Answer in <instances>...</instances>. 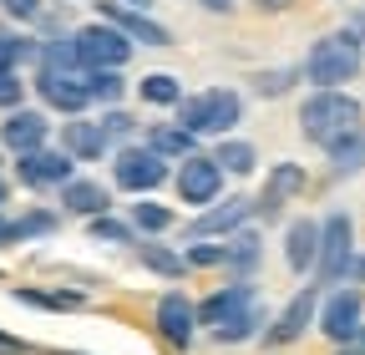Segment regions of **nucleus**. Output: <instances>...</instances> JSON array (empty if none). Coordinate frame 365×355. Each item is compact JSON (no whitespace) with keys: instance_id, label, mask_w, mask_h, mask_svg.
Here are the masks:
<instances>
[{"instance_id":"1","label":"nucleus","mask_w":365,"mask_h":355,"mask_svg":"<svg viewBox=\"0 0 365 355\" xmlns=\"http://www.w3.org/2000/svg\"><path fill=\"white\" fill-rule=\"evenodd\" d=\"M299 132H304L314 148L335 153L340 143L355 138V132H365V107L350 92H314L299 107Z\"/></svg>"},{"instance_id":"2","label":"nucleus","mask_w":365,"mask_h":355,"mask_svg":"<svg viewBox=\"0 0 365 355\" xmlns=\"http://www.w3.org/2000/svg\"><path fill=\"white\" fill-rule=\"evenodd\" d=\"M360 61H365V41L355 31H330L309 46L299 71L304 81H314V92H345V81L360 76Z\"/></svg>"},{"instance_id":"3","label":"nucleus","mask_w":365,"mask_h":355,"mask_svg":"<svg viewBox=\"0 0 365 355\" xmlns=\"http://www.w3.org/2000/svg\"><path fill=\"white\" fill-rule=\"evenodd\" d=\"M239 122H244V97L234 86H208L198 97H182L178 107V127L188 138H228Z\"/></svg>"},{"instance_id":"4","label":"nucleus","mask_w":365,"mask_h":355,"mask_svg":"<svg viewBox=\"0 0 365 355\" xmlns=\"http://www.w3.org/2000/svg\"><path fill=\"white\" fill-rule=\"evenodd\" d=\"M355 264V224L350 213H330L319 224V254H314V279L319 284H340Z\"/></svg>"},{"instance_id":"5","label":"nucleus","mask_w":365,"mask_h":355,"mask_svg":"<svg viewBox=\"0 0 365 355\" xmlns=\"http://www.w3.org/2000/svg\"><path fill=\"white\" fill-rule=\"evenodd\" d=\"M71 41H76V61H81V71H122V66L132 61V41H127L117 26H107V21L71 31Z\"/></svg>"},{"instance_id":"6","label":"nucleus","mask_w":365,"mask_h":355,"mask_svg":"<svg viewBox=\"0 0 365 355\" xmlns=\"http://www.w3.org/2000/svg\"><path fill=\"white\" fill-rule=\"evenodd\" d=\"M112 178H117V188H122V193H153V188H163V183H168V163H163L153 148L127 143V148H117Z\"/></svg>"},{"instance_id":"7","label":"nucleus","mask_w":365,"mask_h":355,"mask_svg":"<svg viewBox=\"0 0 365 355\" xmlns=\"http://www.w3.org/2000/svg\"><path fill=\"white\" fill-rule=\"evenodd\" d=\"M173 188L182 203H193V208H213L218 193H223V168L208 158V153H193V158H182L178 173H173Z\"/></svg>"},{"instance_id":"8","label":"nucleus","mask_w":365,"mask_h":355,"mask_svg":"<svg viewBox=\"0 0 365 355\" xmlns=\"http://www.w3.org/2000/svg\"><path fill=\"white\" fill-rule=\"evenodd\" d=\"M249 309H259V289L249 284V279H234V284H223V289H213L203 304H198V325L213 335V330H223V325H234V320H244Z\"/></svg>"},{"instance_id":"9","label":"nucleus","mask_w":365,"mask_h":355,"mask_svg":"<svg viewBox=\"0 0 365 355\" xmlns=\"http://www.w3.org/2000/svg\"><path fill=\"white\" fill-rule=\"evenodd\" d=\"M71 178H76V163H71L61 148H41V153L16 158V183H26V188H36V193H46V188H66Z\"/></svg>"},{"instance_id":"10","label":"nucleus","mask_w":365,"mask_h":355,"mask_svg":"<svg viewBox=\"0 0 365 355\" xmlns=\"http://www.w3.org/2000/svg\"><path fill=\"white\" fill-rule=\"evenodd\" d=\"M360 309H365L360 289H330L325 299H319V315H314V325L325 330L330 340L350 345V340L360 335Z\"/></svg>"},{"instance_id":"11","label":"nucleus","mask_w":365,"mask_h":355,"mask_svg":"<svg viewBox=\"0 0 365 355\" xmlns=\"http://www.w3.org/2000/svg\"><path fill=\"white\" fill-rule=\"evenodd\" d=\"M97 16H102L107 26H117L127 41H137V46H173V31H168V26H158L148 11L122 6V0H97Z\"/></svg>"},{"instance_id":"12","label":"nucleus","mask_w":365,"mask_h":355,"mask_svg":"<svg viewBox=\"0 0 365 355\" xmlns=\"http://www.w3.org/2000/svg\"><path fill=\"white\" fill-rule=\"evenodd\" d=\"M249 213H254V198H218L213 208H203L193 224H188V239H193V244H203V239L213 244V239H223V234L234 239V234L249 224Z\"/></svg>"},{"instance_id":"13","label":"nucleus","mask_w":365,"mask_h":355,"mask_svg":"<svg viewBox=\"0 0 365 355\" xmlns=\"http://www.w3.org/2000/svg\"><path fill=\"white\" fill-rule=\"evenodd\" d=\"M158 335L173 345V350H188L193 335H198V304L182 294V289H168L158 299Z\"/></svg>"},{"instance_id":"14","label":"nucleus","mask_w":365,"mask_h":355,"mask_svg":"<svg viewBox=\"0 0 365 355\" xmlns=\"http://www.w3.org/2000/svg\"><path fill=\"white\" fill-rule=\"evenodd\" d=\"M46 138H51V122H46V112H31V107H16L6 112V122H0V148L26 158V153H41Z\"/></svg>"},{"instance_id":"15","label":"nucleus","mask_w":365,"mask_h":355,"mask_svg":"<svg viewBox=\"0 0 365 355\" xmlns=\"http://www.w3.org/2000/svg\"><path fill=\"white\" fill-rule=\"evenodd\" d=\"M36 97L51 107V112H61V117H81L91 107L86 81L81 76H61V71H36Z\"/></svg>"},{"instance_id":"16","label":"nucleus","mask_w":365,"mask_h":355,"mask_svg":"<svg viewBox=\"0 0 365 355\" xmlns=\"http://www.w3.org/2000/svg\"><path fill=\"white\" fill-rule=\"evenodd\" d=\"M314 315H319V284H304L284 309H279V320H274V330L264 335L269 345H294L309 325H314Z\"/></svg>"},{"instance_id":"17","label":"nucleus","mask_w":365,"mask_h":355,"mask_svg":"<svg viewBox=\"0 0 365 355\" xmlns=\"http://www.w3.org/2000/svg\"><path fill=\"white\" fill-rule=\"evenodd\" d=\"M107 138H102V127L97 122H81V117H71L66 127H61V153L71 158V163H97V158H107Z\"/></svg>"},{"instance_id":"18","label":"nucleus","mask_w":365,"mask_h":355,"mask_svg":"<svg viewBox=\"0 0 365 355\" xmlns=\"http://www.w3.org/2000/svg\"><path fill=\"white\" fill-rule=\"evenodd\" d=\"M314 254H319V224L314 218H294V224L284 229V264L294 274H309Z\"/></svg>"},{"instance_id":"19","label":"nucleus","mask_w":365,"mask_h":355,"mask_svg":"<svg viewBox=\"0 0 365 355\" xmlns=\"http://www.w3.org/2000/svg\"><path fill=\"white\" fill-rule=\"evenodd\" d=\"M56 193H61V208L76 213V218H86V224H91V218H102V213L112 208L107 188H102V183H91V178H71V183L56 188Z\"/></svg>"},{"instance_id":"20","label":"nucleus","mask_w":365,"mask_h":355,"mask_svg":"<svg viewBox=\"0 0 365 355\" xmlns=\"http://www.w3.org/2000/svg\"><path fill=\"white\" fill-rule=\"evenodd\" d=\"M299 188H304V168H299V163H279V168L269 173L264 193L254 198V208H259V213H279V208H284Z\"/></svg>"},{"instance_id":"21","label":"nucleus","mask_w":365,"mask_h":355,"mask_svg":"<svg viewBox=\"0 0 365 355\" xmlns=\"http://www.w3.org/2000/svg\"><path fill=\"white\" fill-rule=\"evenodd\" d=\"M193 143H198V138H188V132H182L178 122H158V127H148V148H153L163 163H168V158H178V163H182V158H193Z\"/></svg>"},{"instance_id":"22","label":"nucleus","mask_w":365,"mask_h":355,"mask_svg":"<svg viewBox=\"0 0 365 355\" xmlns=\"http://www.w3.org/2000/svg\"><path fill=\"white\" fill-rule=\"evenodd\" d=\"M137 254H143V264H148L153 274H163V279H173V284L188 279V259H182V254H173V249H163V244H153V239L137 244Z\"/></svg>"},{"instance_id":"23","label":"nucleus","mask_w":365,"mask_h":355,"mask_svg":"<svg viewBox=\"0 0 365 355\" xmlns=\"http://www.w3.org/2000/svg\"><path fill=\"white\" fill-rule=\"evenodd\" d=\"M223 173H234V178H249L254 168H259V153H254V143H239V138H223L213 153H208Z\"/></svg>"},{"instance_id":"24","label":"nucleus","mask_w":365,"mask_h":355,"mask_svg":"<svg viewBox=\"0 0 365 355\" xmlns=\"http://www.w3.org/2000/svg\"><path fill=\"white\" fill-rule=\"evenodd\" d=\"M137 92H143V102H148V107H173V112L182 107V81H178L173 71H148Z\"/></svg>"},{"instance_id":"25","label":"nucleus","mask_w":365,"mask_h":355,"mask_svg":"<svg viewBox=\"0 0 365 355\" xmlns=\"http://www.w3.org/2000/svg\"><path fill=\"white\" fill-rule=\"evenodd\" d=\"M36 41L31 36H21V31H11L6 21H0V71H21L26 61H36Z\"/></svg>"},{"instance_id":"26","label":"nucleus","mask_w":365,"mask_h":355,"mask_svg":"<svg viewBox=\"0 0 365 355\" xmlns=\"http://www.w3.org/2000/svg\"><path fill=\"white\" fill-rule=\"evenodd\" d=\"M127 224L143 234V239H148V234H168V229H173V208L143 198V203H132V208H127Z\"/></svg>"},{"instance_id":"27","label":"nucleus","mask_w":365,"mask_h":355,"mask_svg":"<svg viewBox=\"0 0 365 355\" xmlns=\"http://www.w3.org/2000/svg\"><path fill=\"white\" fill-rule=\"evenodd\" d=\"M86 239H91V244H127V249L143 244V234H137V229L127 224V218H112V213L91 218V224H86Z\"/></svg>"},{"instance_id":"28","label":"nucleus","mask_w":365,"mask_h":355,"mask_svg":"<svg viewBox=\"0 0 365 355\" xmlns=\"http://www.w3.org/2000/svg\"><path fill=\"white\" fill-rule=\"evenodd\" d=\"M81 81H86V97H91V102H102V107H117L122 92H127L122 71H81Z\"/></svg>"},{"instance_id":"29","label":"nucleus","mask_w":365,"mask_h":355,"mask_svg":"<svg viewBox=\"0 0 365 355\" xmlns=\"http://www.w3.org/2000/svg\"><path fill=\"white\" fill-rule=\"evenodd\" d=\"M259 254H264V249H259V234H244V229H239L234 239H228V269H234L239 279H244V274H254Z\"/></svg>"},{"instance_id":"30","label":"nucleus","mask_w":365,"mask_h":355,"mask_svg":"<svg viewBox=\"0 0 365 355\" xmlns=\"http://www.w3.org/2000/svg\"><path fill=\"white\" fill-rule=\"evenodd\" d=\"M16 299L21 304H31V309H81L86 304V294H66V289H16Z\"/></svg>"},{"instance_id":"31","label":"nucleus","mask_w":365,"mask_h":355,"mask_svg":"<svg viewBox=\"0 0 365 355\" xmlns=\"http://www.w3.org/2000/svg\"><path fill=\"white\" fill-rule=\"evenodd\" d=\"M97 127H102L107 143H122V148H127V143L137 138V127H143V122H137L132 112H122V107H107V112L97 117Z\"/></svg>"},{"instance_id":"32","label":"nucleus","mask_w":365,"mask_h":355,"mask_svg":"<svg viewBox=\"0 0 365 355\" xmlns=\"http://www.w3.org/2000/svg\"><path fill=\"white\" fill-rule=\"evenodd\" d=\"M259 325H264V309H249L244 320L213 330V340H218V345H244V340H254V335H259Z\"/></svg>"},{"instance_id":"33","label":"nucleus","mask_w":365,"mask_h":355,"mask_svg":"<svg viewBox=\"0 0 365 355\" xmlns=\"http://www.w3.org/2000/svg\"><path fill=\"white\" fill-rule=\"evenodd\" d=\"M299 76H304L299 66H284V71H259V76H254L249 86H254L259 97H279V92H289V86H294Z\"/></svg>"},{"instance_id":"34","label":"nucleus","mask_w":365,"mask_h":355,"mask_svg":"<svg viewBox=\"0 0 365 355\" xmlns=\"http://www.w3.org/2000/svg\"><path fill=\"white\" fill-rule=\"evenodd\" d=\"M46 234H56V213H46V208H31L16 218V239H46Z\"/></svg>"},{"instance_id":"35","label":"nucleus","mask_w":365,"mask_h":355,"mask_svg":"<svg viewBox=\"0 0 365 355\" xmlns=\"http://www.w3.org/2000/svg\"><path fill=\"white\" fill-rule=\"evenodd\" d=\"M330 163H335V173H355V168H365V132H355L350 143H340V148L330 153Z\"/></svg>"},{"instance_id":"36","label":"nucleus","mask_w":365,"mask_h":355,"mask_svg":"<svg viewBox=\"0 0 365 355\" xmlns=\"http://www.w3.org/2000/svg\"><path fill=\"white\" fill-rule=\"evenodd\" d=\"M188 269H218V264H228V244H188Z\"/></svg>"},{"instance_id":"37","label":"nucleus","mask_w":365,"mask_h":355,"mask_svg":"<svg viewBox=\"0 0 365 355\" xmlns=\"http://www.w3.org/2000/svg\"><path fill=\"white\" fill-rule=\"evenodd\" d=\"M26 102V81L21 71H0V112H16Z\"/></svg>"},{"instance_id":"38","label":"nucleus","mask_w":365,"mask_h":355,"mask_svg":"<svg viewBox=\"0 0 365 355\" xmlns=\"http://www.w3.org/2000/svg\"><path fill=\"white\" fill-rule=\"evenodd\" d=\"M0 11L11 21H41L46 16V0H0Z\"/></svg>"},{"instance_id":"39","label":"nucleus","mask_w":365,"mask_h":355,"mask_svg":"<svg viewBox=\"0 0 365 355\" xmlns=\"http://www.w3.org/2000/svg\"><path fill=\"white\" fill-rule=\"evenodd\" d=\"M0 355H41L36 345H26V340H16V335H6L0 330Z\"/></svg>"},{"instance_id":"40","label":"nucleus","mask_w":365,"mask_h":355,"mask_svg":"<svg viewBox=\"0 0 365 355\" xmlns=\"http://www.w3.org/2000/svg\"><path fill=\"white\" fill-rule=\"evenodd\" d=\"M11 244H21L16 239V218H6V208H0V249H11Z\"/></svg>"},{"instance_id":"41","label":"nucleus","mask_w":365,"mask_h":355,"mask_svg":"<svg viewBox=\"0 0 365 355\" xmlns=\"http://www.w3.org/2000/svg\"><path fill=\"white\" fill-rule=\"evenodd\" d=\"M254 6H259L264 16H279V11H289V6H294V0H254Z\"/></svg>"},{"instance_id":"42","label":"nucleus","mask_w":365,"mask_h":355,"mask_svg":"<svg viewBox=\"0 0 365 355\" xmlns=\"http://www.w3.org/2000/svg\"><path fill=\"white\" fill-rule=\"evenodd\" d=\"M203 6H208L213 16H228V11H234V0H203Z\"/></svg>"},{"instance_id":"43","label":"nucleus","mask_w":365,"mask_h":355,"mask_svg":"<svg viewBox=\"0 0 365 355\" xmlns=\"http://www.w3.org/2000/svg\"><path fill=\"white\" fill-rule=\"evenodd\" d=\"M0 203H11V178L0 173Z\"/></svg>"},{"instance_id":"44","label":"nucleus","mask_w":365,"mask_h":355,"mask_svg":"<svg viewBox=\"0 0 365 355\" xmlns=\"http://www.w3.org/2000/svg\"><path fill=\"white\" fill-rule=\"evenodd\" d=\"M122 6H132V11H148V6H153V0H122Z\"/></svg>"},{"instance_id":"45","label":"nucleus","mask_w":365,"mask_h":355,"mask_svg":"<svg viewBox=\"0 0 365 355\" xmlns=\"http://www.w3.org/2000/svg\"><path fill=\"white\" fill-rule=\"evenodd\" d=\"M350 269H355V274H360V279H365V259H360V264H350Z\"/></svg>"},{"instance_id":"46","label":"nucleus","mask_w":365,"mask_h":355,"mask_svg":"<svg viewBox=\"0 0 365 355\" xmlns=\"http://www.w3.org/2000/svg\"><path fill=\"white\" fill-rule=\"evenodd\" d=\"M56 355H81V350H56Z\"/></svg>"},{"instance_id":"47","label":"nucleus","mask_w":365,"mask_h":355,"mask_svg":"<svg viewBox=\"0 0 365 355\" xmlns=\"http://www.w3.org/2000/svg\"><path fill=\"white\" fill-rule=\"evenodd\" d=\"M340 355H360V350H340Z\"/></svg>"},{"instance_id":"48","label":"nucleus","mask_w":365,"mask_h":355,"mask_svg":"<svg viewBox=\"0 0 365 355\" xmlns=\"http://www.w3.org/2000/svg\"><path fill=\"white\" fill-rule=\"evenodd\" d=\"M0 168H6V153H0Z\"/></svg>"},{"instance_id":"49","label":"nucleus","mask_w":365,"mask_h":355,"mask_svg":"<svg viewBox=\"0 0 365 355\" xmlns=\"http://www.w3.org/2000/svg\"><path fill=\"white\" fill-rule=\"evenodd\" d=\"M360 41H365V36H360Z\"/></svg>"}]
</instances>
